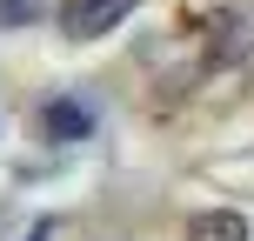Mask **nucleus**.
I'll return each instance as SVG.
<instances>
[{
    "mask_svg": "<svg viewBox=\"0 0 254 241\" xmlns=\"http://www.w3.org/2000/svg\"><path fill=\"white\" fill-rule=\"evenodd\" d=\"M27 241H54V221H34V235H27Z\"/></svg>",
    "mask_w": 254,
    "mask_h": 241,
    "instance_id": "obj_5",
    "label": "nucleus"
},
{
    "mask_svg": "<svg viewBox=\"0 0 254 241\" xmlns=\"http://www.w3.org/2000/svg\"><path fill=\"white\" fill-rule=\"evenodd\" d=\"M140 0H61V34L67 40H101V34H114V27L134 13Z\"/></svg>",
    "mask_w": 254,
    "mask_h": 241,
    "instance_id": "obj_1",
    "label": "nucleus"
},
{
    "mask_svg": "<svg viewBox=\"0 0 254 241\" xmlns=\"http://www.w3.org/2000/svg\"><path fill=\"white\" fill-rule=\"evenodd\" d=\"M47 13H54V0H0V34L34 27V20H47Z\"/></svg>",
    "mask_w": 254,
    "mask_h": 241,
    "instance_id": "obj_4",
    "label": "nucleus"
},
{
    "mask_svg": "<svg viewBox=\"0 0 254 241\" xmlns=\"http://www.w3.org/2000/svg\"><path fill=\"white\" fill-rule=\"evenodd\" d=\"M188 241H248V221L234 208H201L188 221Z\"/></svg>",
    "mask_w": 254,
    "mask_h": 241,
    "instance_id": "obj_3",
    "label": "nucleus"
},
{
    "mask_svg": "<svg viewBox=\"0 0 254 241\" xmlns=\"http://www.w3.org/2000/svg\"><path fill=\"white\" fill-rule=\"evenodd\" d=\"M40 127H47V141H87L94 134V107L74 101V94H54L40 107Z\"/></svg>",
    "mask_w": 254,
    "mask_h": 241,
    "instance_id": "obj_2",
    "label": "nucleus"
}]
</instances>
